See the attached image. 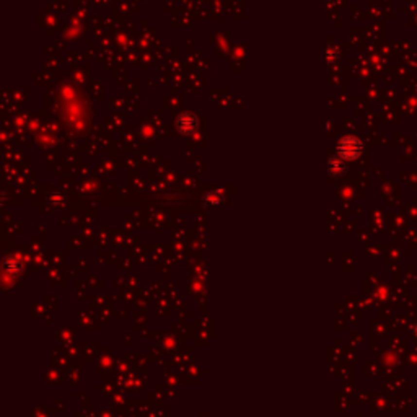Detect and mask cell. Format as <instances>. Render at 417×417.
<instances>
[{"instance_id":"6da1fadb","label":"cell","mask_w":417,"mask_h":417,"mask_svg":"<svg viewBox=\"0 0 417 417\" xmlns=\"http://www.w3.org/2000/svg\"><path fill=\"white\" fill-rule=\"evenodd\" d=\"M341 152L344 155H349V156H352V154L357 155L360 152V145H359V142H357L355 139L349 137V139H346V140H342Z\"/></svg>"}]
</instances>
